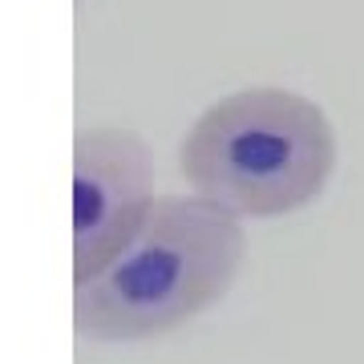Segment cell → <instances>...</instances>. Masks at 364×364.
<instances>
[{"instance_id": "6da1fadb", "label": "cell", "mask_w": 364, "mask_h": 364, "mask_svg": "<svg viewBox=\"0 0 364 364\" xmlns=\"http://www.w3.org/2000/svg\"><path fill=\"white\" fill-rule=\"evenodd\" d=\"M247 227L203 195H158L142 231L105 272L73 284V332L142 344L195 324L235 287Z\"/></svg>"}, {"instance_id": "7a4b0ae2", "label": "cell", "mask_w": 364, "mask_h": 364, "mask_svg": "<svg viewBox=\"0 0 364 364\" xmlns=\"http://www.w3.org/2000/svg\"><path fill=\"white\" fill-rule=\"evenodd\" d=\"M336 158V126L324 105L284 85H247L191 122L178 142V174L191 195L235 219H284L324 195Z\"/></svg>"}, {"instance_id": "3957f363", "label": "cell", "mask_w": 364, "mask_h": 364, "mask_svg": "<svg viewBox=\"0 0 364 364\" xmlns=\"http://www.w3.org/2000/svg\"><path fill=\"white\" fill-rule=\"evenodd\" d=\"M154 198V154L142 134L109 122L73 134V284L130 247Z\"/></svg>"}]
</instances>
